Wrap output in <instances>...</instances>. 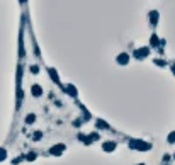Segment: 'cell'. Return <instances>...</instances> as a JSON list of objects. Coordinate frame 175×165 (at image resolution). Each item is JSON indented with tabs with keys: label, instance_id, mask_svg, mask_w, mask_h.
<instances>
[{
	"label": "cell",
	"instance_id": "9a60e30c",
	"mask_svg": "<svg viewBox=\"0 0 175 165\" xmlns=\"http://www.w3.org/2000/svg\"><path fill=\"white\" fill-rule=\"evenodd\" d=\"M170 162H172V155L170 153H165L161 157V164H170Z\"/></svg>",
	"mask_w": 175,
	"mask_h": 165
},
{
	"label": "cell",
	"instance_id": "ac0fdd59",
	"mask_svg": "<svg viewBox=\"0 0 175 165\" xmlns=\"http://www.w3.org/2000/svg\"><path fill=\"white\" fill-rule=\"evenodd\" d=\"M31 73H32V75L39 73V67H38V65H32V67H31Z\"/></svg>",
	"mask_w": 175,
	"mask_h": 165
},
{
	"label": "cell",
	"instance_id": "7a4b0ae2",
	"mask_svg": "<svg viewBox=\"0 0 175 165\" xmlns=\"http://www.w3.org/2000/svg\"><path fill=\"white\" fill-rule=\"evenodd\" d=\"M65 151H66V145H65V143H55L53 147L48 150V153H49L51 157H61Z\"/></svg>",
	"mask_w": 175,
	"mask_h": 165
},
{
	"label": "cell",
	"instance_id": "cb8c5ba5",
	"mask_svg": "<svg viewBox=\"0 0 175 165\" xmlns=\"http://www.w3.org/2000/svg\"><path fill=\"white\" fill-rule=\"evenodd\" d=\"M172 160H175V153H174V155H172Z\"/></svg>",
	"mask_w": 175,
	"mask_h": 165
},
{
	"label": "cell",
	"instance_id": "8992f818",
	"mask_svg": "<svg viewBox=\"0 0 175 165\" xmlns=\"http://www.w3.org/2000/svg\"><path fill=\"white\" fill-rule=\"evenodd\" d=\"M31 94H32V97L39 99V97H43L44 90H43V87H41V85H38V84H32V85H31Z\"/></svg>",
	"mask_w": 175,
	"mask_h": 165
},
{
	"label": "cell",
	"instance_id": "7402d4cb",
	"mask_svg": "<svg viewBox=\"0 0 175 165\" xmlns=\"http://www.w3.org/2000/svg\"><path fill=\"white\" fill-rule=\"evenodd\" d=\"M172 73L175 75V63H174V65H172Z\"/></svg>",
	"mask_w": 175,
	"mask_h": 165
},
{
	"label": "cell",
	"instance_id": "277c9868",
	"mask_svg": "<svg viewBox=\"0 0 175 165\" xmlns=\"http://www.w3.org/2000/svg\"><path fill=\"white\" fill-rule=\"evenodd\" d=\"M63 92H65V94H68V95H70V97H73V99L78 97V89L73 85V84H66V85L63 87Z\"/></svg>",
	"mask_w": 175,
	"mask_h": 165
},
{
	"label": "cell",
	"instance_id": "e0dca14e",
	"mask_svg": "<svg viewBox=\"0 0 175 165\" xmlns=\"http://www.w3.org/2000/svg\"><path fill=\"white\" fill-rule=\"evenodd\" d=\"M85 138H87V134H85V133H78V134H77V140H78V141H82V143L85 141Z\"/></svg>",
	"mask_w": 175,
	"mask_h": 165
},
{
	"label": "cell",
	"instance_id": "603a6c76",
	"mask_svg": "<svg viewBox=\"0 0 175 165\" xmlns=\"http://www.w3.org/2000/svg\"><path fill=\"white\" fill-rule=\"evenodd\" d=\"M136 165H146V164H143V162H139V164H136Z\"/></svg>",
	"mask_w": 175,
	"mask_h": 165
},
{
	"label": "cell",
	"instance_id": "30bf717a",
	"mask_svg": "<svg viewBox=\"0 0 175 165\" xmlns=\"http://www.w3.org/2000/svg\"><path fill=\"white\" fill-rule=\"evenodd\" d=\"M36 119H38V116H36L34 112H29V114L24 117V123H26L27 126H31V124H34V123H36Z\"/></svg>",
	"mask_w": 175,
	"mask_h": 165
},
{
	"label": "cell",
	"instance_id": "44dd1931",
	"mask_svg": "<svg viewBox=\"0 0 175 165\" xmlns=\"http://www.w3.org/2000/svg\"><path fill=\"white\" fill-rule=\"evenodd\" d=\"M151 44H153V46H156V44H158V37H156V36L151 37Z\"/></svg>",
	"mask_w": 175,
	"mask_h": 165
},
{
	"label": "cell",
	"instance_id": "5bb4252c",
	"mask_svg": "<svg viewBox=\"0 0 175 165\" xmlns=\"http://www.w3.org/2000/svg\"><path fill=\"white\" fill-rule=\"evenodd\" d=\"M167 143H168V145H175V131H170V133H168Z\"/></svg>",
	"mask_w": 175,
	"mask_h": 165
},
{
	"label": "cell",
	"instance_id": "3957f363",
	"mask_svg": "<svg viewBox=\"0 0 175 165\" xmlns=\"http://www.w3.org/2000/svg\"><path fill=\"white\" fill-rule=\"evenodd\" d=\"M116 148H117V143L114 140H105V141H102V151H105V153H112Z\"/></svg>",
	"mask_w": 175,
	"mask_h": 165
},
{
	"label": "cell",
	"instance_id": "52a82bcc",
	"mask_svg": "<svg viewBox=\"0 0 175 165\" xmlns=\"http://www.w3.org/2000/svg\"><path fill=\"white\" fill-rule=\"evenodd\" d=\"M48 73H49V77H51V80L56 84V85H59L61 84V80H59V75H58V72L53 68V67H48Z\"/></svg>",
	"mask_w": 175,
	"mask_h": 165
},
{
	"label": "cell",
	"instance_id": "4fadbf2b",
	"mask_svg": "<svg viewBox=\"0 0 175 165\" xmlns=\"http://www.w3.org/2000/svg\"><path fill=\"white\" fill-rule=\"evenodd\" d=\"M31 140H32V141H39V140H43V131H34L32 136H31Z\"/></svg>",
	"mask_w": 175,
	"mask_h": 165
},
{
	"label": "cell",
	"instance_id": "6da1fadb",
	"mask_svg": "<svg viewBox=\"0 0 175 165\" xmlns=\"http://www.w3.org/2000/svg\"><path fill=\"white\" fill-rule=\"evenodd\" d=\"M129 148L131 150H136V151H150L153 145L150 141H145V140H129Z\"/></svg>",
	"mask_w": 175,
	"mask_h": 165
},
{
	"label": "cell",
	"instance_id": "8fae6325",
	"mask_svg": "<svg viewBox=\"0 0 175 165\" xmlns=\"http://www.w3.org/2000/svg\"><path fill=\"white\" fill-rule=\"evenodd\" d=\"M36 158H38V153H36V151H29L27 155H24V160H26V162H34Z\"/></svg>",
	"mask_w": 175,
	"mask_h": 165
},
{
	"label": "cell",
	"instance_id": "2e32d148",
	"mask_svg": "<svg viewBox=\"0 0 175 165\" xmlns=\"http://www.w3.org/2000/svg\"><path fill=\"white\" fill-rule=\"evenodd\" d=\"M7 158V151H5V148H0V162H3Z\"/></svg>",
	"mask_w": 175,
	"mask_h": 165
},
{
	"label": "cell",
	"instance_id": "d6986e66",
	"mask_svg": "<svg viewBox=\"0 0 175 165\" xmlns=\"http://www.w3.org/2000/svg\"><path fill=\"white\" fill-rule=\"evenodd\" d=\"M155 65H158V67H165L167 63H165L163 60H158V58H156V60H155Z\"/></svg>",
	"mask_w": 175,
	"mask_h": 165
},
{
	"label": "cell",
	"instance_id": "ba28073f",
	"mask_svg": "<svg viewBox=\"0 0 175 165\" xmlns=\"http://www.w3.org/2000/svg\"><path fill=\"white\" fill-rule=\"evenodd\" d=\"M116 61L119 63V67H126L129 63V55L128 53H121V55L116 58Z\"/></svg>",
	"mask_w": 175,
	"mask_h": 165
},
{
	"label": "cell",
	"instance_id": "7c38bea8",
	"mask_svg": "<svg viewBox=\"0 0 175 165\" xmlns=\"http://www.w3.org/2000/svg\"><path fill=\"white\" fill-rule=\"evenodd\" d=\"M95 126H97V129H104V131L109 129V124H107L105 121H102V119H97V121H95Z\"/></svg>",
	"mask_w": 175,
	"mask_h": 165
},
{
	"label": "cell",
	"instance_id": "d4e9b609",
	"mask_svg": "<svg viewBox=\"0 0 175 165\" xmlns=\"http://www.w3.org/2000/svg\"><path fill=\"white\" fill-rule=\"evenodd\" d=\"M160 165H170V164H160Z\"/></svg>",
	"mask_w": 175,
	"mask_h": 165
},
{
	"label": "cell",
	"instance_id": "5b68a950",
	"mask_svg": "<svg viewBox=\"0 0 175 165\" xmlns=\"http://www.w3.org/2000/svg\"><path fill=\"white\" fill-rule=\"evenodd\" d=\"M100 140V134H99V131H94V133H89L87 134V138H85V141H83V145H92L94 141H97Z\"/></svg>",
	"mask_w": 175,
	"mask_h": 165
},
{
	"label": "cell",
	"instance_id": "9c48e42d",
	"mask_svg": "<svg viewBox=\"0 0 175 165\" xmlns=\"http://www.w3.org/2000/svg\"><path fill=\"white\" fill-rule=\"evenodd\" d=\"M148 53H150V50H148V48L136 50V51H134V58H136V60H143V58H146V56H148Z\"/></svg>",
	"mask_w": 175,
	"mask_h": 165
},
{
	"label": "cell",
	"instance_id": "ffe728a7",
	"mask_svg": "<svg viewBox=\"0 0 175 165\" xmlns=\"http://www.w3.org/2000/svg\"><path fill=\"white\" fill-rule=\"evenodd\" d=\"M82 123H83V121H82V119H80V117H78V119H75V121H73V126H80V124H82Z\"/></svg>",
	"mask_w": 175,
	"mask_h": 165
}]
</instances>
